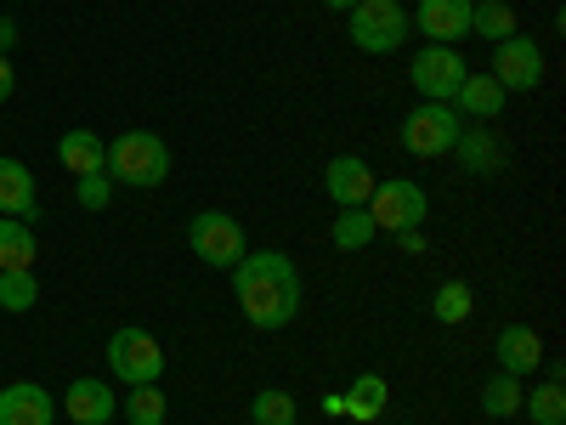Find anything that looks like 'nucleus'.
<instances>
[{
    "label": "nucleus",
    "instance_id": "nucleus-1",
    "mask_svg": "<svg viewBox=\"0 0 566 425\" xmlns=\"http://www.w3.org/2000/svg\"><path fill=\"white\" fill-rule=\"evenodd\" d=\"M232 296L255 329H290L306 301V283L283 250H244V261L232 267Z\"/></svg>",
    "mask_w": 566,
    "mask_h": 425
},
{
    "label": "nucleus",
    "instance_id": "nucleus-2",
    "mask_svg": "<svg viewBox=\"0 0 566 425\" xmlns=\"http://www.w3.org/2000/svg\"><path fill=\"white\" fill-rule=\"evenodd\" d=\"M103 176H108V182H125V187H159V182L170 176L165 136H154V131H125V136H114Z\"/></svg>",
    "mask_w": 566,
    "mask_h": 425
},
{
    "label": "nucleus",
    "instance_id": "nucleus-3",
    "mask_svg": "<svg viewBox=\"0 0 566 425\" xmlns=\"http://www.w3.org/2000/svg\"><path fill=\"white\" fill-rule=\"evenodd\" d=\"M108 369H114V381L125 386H159V374H165V346L148 335V329H114L108 335Z\"/></svg>",
    "mask_w": 566,
    "mask_h": 425
},
{
    "label": "nucleus",
    "instance_id": "nucleus-4",
    "mask_svg": "<svg viewBox=\"0 0 566 425\" xmlns=\"http://www.w3.org/2000/svg\"><path fill=\"white\" fill-rule=\"evenodd\" d=\"M408 12H402V0H357L352 7V45L368 58H386L397 52V45L408 40Z\"/></svg>",
    "mask_w": 566,
    "mask_h": 425
},
{
    "label": "nucleus",
    "instance_id": "nucleus-5",
    "mask_svg": "<svg viewBox=\"0 0 566 425\" xmlns=\"http://www.w3.org/2000/svg\"><path fill=\"white\" fill-rule=\"evenodd\" d=\"M459 131H464V120L453 114V103H419V108L397 125L402 148H408L413 159H442V154H453Z\"/></svg>",
    "mask_w": 566,
    "mask_h": 425
},
{
    "label": "nucleus",
    "instance_id": "nucleus-6",
    "mask_svg": "<svg viewBox=\"0 0 566 425\" xmlns=\"http://www.w3.org/2000/svg\"><path fill=\"white\" fill-rule=\"evenodd\" d=\"M187 245H193V256L210 261V267H239L244 250H250L239 216H227V210H205V216H193V227H187Z\"/></svg>",
    "mask_w": 566,
    "mask_h": 425
},
{
    "label": "nucleus",
    "instance_id": "nucleus-7",
    "mask_svg": "<svg viewBox=\"0 0 566 425\" xmlns=\"http://www.w3.org/2000/svg\"><path fill=\"white\" fill-rule=\"evenodd\" d=\"M464 58H459V45H419L413 63H408V80L419 85V97L424 103H453V91L464 80Z\"/></svg>",
    "mask_w": 566,
    "mask_h": 425
},
{
    "label": "nucleus",
    "instance_id": "nucleus-8",
    "mask_svg": "<svg viewBox=\"0 0 566 425\" xmlns=\"http://www.w3.org/2000/svg\"><path fill=\"white\" fill-rule=\"evenodd\" d=\"M374 216V227L380 232H408L424 221V210H431V199H424V187L419 182H380L374 187V199L363 205Z\"/></svg>",
    "mask_w": 566,
    "mask_h": 425
},
{
    "label": "nucleus",
    "instance_id": "nucleus-9",
    "mask_svg": "<svg viewBox=\"0 0 566 425\" xmlns=\"http://www.w3.org/2000/svg\"><path fill=\"white\" fill-rule=\"evenodd\" d=\"M493 80L504 85V97L510 91H538L544 85V52H538V40L533 34H510L493 45Z\"/></svg>",
    "mask_w": 566,
    "mask_h": 425
},
{
    "label": "nucleus",
    "instance_id": "nucleus-10",
    "mask_svg": "<svg viewBox=\"0 0 566 425\" xmlns=\"http://www.w3.org/2000/svg\"><path fill=\"white\" fill-rule=\"evenodd\" d=\"M323 187H328V199H335L340 210H363L374 199V187H380V176L368 170V159L357 154H340V159H328L323 170Z\"/></svg>",
    "mask_w": 566,
    "mask_h": 425
},
{
    "label": "nucleus",
    "instance_id": "nucleus-11",
    "mask_svg": "<svg viewBox=\"0 0 566 425\" xmlns=\"http://www.w3.org/2000/svg\"><path fill=\"white\" fill-rule=\"evenodd\" d=\"M408 23L431 45H459L470 34V0H419V12Z\"/></svg>",
    "mask_w": 566,
    "mask_h": 425
},
{
    "label": "nucleus",
    "instance_id": "nucleus-12",
    "mask_svg": "<svg viewBox=\"0 0 566 425\" xmlns=\"http://www.w3.org/2000/svg\"><path fill=\"white\" fill-rule=\"evenodd\" d=\"M453 114L464 125H493L504 114V85L493 74H464L459 91H453Z\"/></svg>",
    "mask_w": 566,
    "mask_h": 425
},
{
    "label": "nucleus",
    "instance_id": "nucleus-13",
    "mask_svg": "<svg viewBox=\"0 0 566 425\" xmlns=\"http://www.w3.org/2000/svg\"><path fill=\"white\" fill-rule=\"evenodd\" d=\"M52 419H57V403L45 386L18 381V386L0 392V425H52Z\"/></svg>",
    "mask_w": 566,
    "mask_h": 425
},
{
    "label": "nucleus",
    "instance_id": "nucleus-14",
    "mask_svg": "<svg viewBox=\"0 0 566 425\" xmlns=\"http://www.w3.org/2000/svg\"><path fill=\"white\" fill-rule=\"evenodd\" d=\"M499 374H533L538 363H544V341H538V329L533 323H510V329H499Z\"/></svg>",
    "mask_w": 566,
    "mask_h": 425
},
{
    "label": "nucleus",
    "instance_id": "nucleus-15",
    "mask_svg": "<svg viewBox=\"0 0 566 425\" xmlns=\"http://www.w3.org/2000/svg\"><path fill=\"white\" fill-rule=\"evenodd\" d=\"M63 414H69L74 425H108V419L119 414V397H114L108 381H74V386L63 392Z\"/></svg>",
    "mask_w": 566,
    "mask_h": 425
},
{
    "label": "nucleus",
    "instance_id": "nucleus-16",
    "mask_svg": "<svg viewBox=\"0 0 566 425\" xmlns=\"http://www.w3.org/2000/svg\"><path fill=\"white\" fill-rule=\"evenodd\" d=\"M453 154L470 176H499L504 170V142L488 131V125H464L459 142H453Z\"/></svg>",
    "mask_w": 566,
    "mask_h": 425
},
{
    "label": "nucleus",
    "instance_id": "nucleus-17",
    "mask_svg": "<svg viewBox=\"0 0 566 425\" xmlns=\"http://www.w3.org/2000/svg\"><path fill=\"white\" fill-rule=\"evenodd\" d=\"M0 216H40V199H34V170L23 159H0Z\"/></svg>",
    "mask_w": 566,
    "mask_h": 425
},
{
    "label": "nucleus",
    "instance_id": "nucleus-18",
    "mask_svg": "<svg viewBox=\"0 0 566 425\" xmlns=\"http://www.w3.org/2000/svg\"><path fill=\"white\" fill-rule=\"evenodd\" d=\"M57 159H63V170H74V176H103L108 142H103L97 131H69V136L57 142Z\"/></svg>",
    "mask_w": 566,
    "mask_h": 425
},
{
    "label": "nucleus",
    "instance_id": "nucleus-19",
    "mask_svg": "<svg viewBox=\"0 0 566 425\" xmlns=\"http://www.w3.org/2000/svg\"><path fill=\"white\" fill-rule=\"evenodd\" d=\"M0 272H34V227L0 216Z\"/></svg>",
    "mask_w": 566,
    "mask_h": 425
},
{
    "label": "nucleus",
    "instance_id": "nucleus-20",
    "mask_svg": "<svg viewBox=\"0 0 566 425\" xmlns=\"http://www.w3.org/2000/svg\"><path fill=\"white\" fill-rule=\"evenodd\" d=\"M470 34H482V40H510L515 34V12L504 7V0H470Z\"/></svg>",
    "mask_w": 566,
    "mask_h": 425
},
{
    "label": "nucleus",
    "instance_id": "nucleus-21",
    "mask_svg": "<svg viewBox=\"0 0 566 425\" xmlns=\"http://www.w3.org/2000/svg\"><path fill=\"white\" fill-rule=\"evenodd\" d=\"M119 408H125V425H165V408H170V397H165L159 386H130Z\"/></svg>",
    "mask_w": 566,
    "mask_h": 425
},
{
    "label": "nucleus",
    "instance_id": "nucleus-22",
    "mask_svg": "<svg viewBox=\"0 0 566 425\" xmlns=\"http://www.w3.org/2000/svg\"><path fill=\"white\" fill-rule=\"evenodd\" d=\"M386 397H391V386H386V374H357V386H352V419H380L386 414Z\"/></svg>",
    "mask_w": 566,
    "mask_h": 425
},
{
    "label": "nucleus",
    "instance_id": "nucleus-23",
    "mask_svg": "<svg viewBox=\"0 0 566 425\" xmlns=\"http://www.w3.org/2000/svg\"><path fill=\"white\" fill-rule=\"evenodd\" d=\"M482 414H493V419L522 414V381H515V374H493L482 386Z\"/></svg>",
    "mask_w": 566,
    "mask_h": 425
},
{
    "label": "nucleus",
    "instance_id": "nucleus-24",
    "mask_svg": "<svg viewBox=\"0 0 566 425\" xmlns=\"http://www.w3.org/2000/svg\"><path fill=\"white\" fill-rule=\"evenodd\" d=\"M522 408H527L538 425H560V419H566V386H560V381H544V386L522 392Z\"/></svg>",
    "mask_w": 566,
    "mask_h": 425
},
{
    "label": "nucleus",
    "instance_id": "nucleus-25",
    "mask_svg": "<svg viewBox=\"0 0 566 425\" xmlns=\"http://www.w3.org/2000/svg\"><path fill=\"white\" fill-rule=\"evenodd\" d=\"M470 307H476V296H470V283H464V278H448L442 290H437V301H431L437 323H464Z\"/></svg>",
    "mask_w": 566,
    "mask_h": 425
},
{
    "label": "nucleus",
    "instance_id": "nucleus-26",
    "mask_svg": "<svg viewBox=\"0 0 566 425\" xmlns=\"http://www.w3.org/2000/svg\"><path fill=\"white\" fill-rule=\"evenodd\" d=\"M374 232H380V227H374V216H368V210H340V216H335V232H328V239H335V250H363V245L374 239Z\"/></svg>",
    "mask_w": 566,
    "mask_h": 425
},
{
    "label": "nucleus",
    "instance_id": "nucleus-27",
    "mask_svg": "<svg viewBox=\"0 0 566 425\" xmlns=\"http://www.w3.org/2000/svg\"><path fill=\"white\" fill-rule=\"evenodd\" d=\"M40 301V278L34 272H0V307L7 312H29Z\"/></svg>",
    "mask_w": 566,
    "mask_h": 425
},
{
    "label": "nucleus",
    "instance_id": "nucleus-28",
    "mask_svg": "<svg viewBox=\"0 0 566 425\" xmlns=\"http://www.w3.org/2000/svg\"><path fill=\"white\" fill-rule=\"evenodd\" d=\"M250 419H255V425H295V397L277 392V386H266V392L250 403Z\"/></svg>",
    "mask_w": 566,
    "mask_h": 425
},
{
    "label": "nucleus",
    "instance_id": "nucleus-29",
    "mask_svg": "<svg viewBox=\"0 0 566 425\" xmlns=\"http://www.w3.org/2000/svg\"><path fill=\"white\" fill-rule=\"evenodd\" d=\"M74 194L85 210H108L114 205V182L108 176H74Z\"/></svg>",
    "mask_w": 566,
    "mask_h": 425
},
{
    "label": "nucleus",
    "instance_id": "nucleus-30",
    "mask_svg": "<svg viewBox=\"0 0 566 425\" xmlns=\"http://www.w3.org/2000/svg\"><path fill=\"white\" fill-rule=\"evenodd\" d=\"M12 91H18V74H12V63H7V58H0V103H7Z\"/></svg>",
    "mask_w": 566,
    "mask_h": 425
},
{
    "label": "nucleus",
    "instance_id": "nucleus-31",
    "mask_svg": "<svg viewBox=\"0 0 566 425\" xmlns=\"http://www.w3.org/2000/svg\"><path fill=\"white\" fill-rule=\"evenodd\" d=\"M397 245H402L408 256H419V250H424V232H419V227H408V232H397Z\"/></svg>",
    "mask_w": 566,
    "mask_h": 425
},
{
    "label": "nucleus",
    "instance_id": "nucleus-32",
    "mask_svg": "<svg viewBox=\"0 0 566 425\" xmlns=\"http://www.w3.org/2000/svg\"><path fill=\"white\" fill-rule=\"evenodd\" d=\"M12 45H18V23H12V18H0V58H7Z\"/></svg>",
    "mask_w": 566,
    "mask_h": 425
},
{
    "label": "nucleus",
    "instance_id": "nucleus-33",
    "mask_svg": "<svg viewBox=\"0 0 566 425\" xmlns=\"http://www.w3.org/2000/svg\"><path fill=\"white\" fill-rule=\"evenodd\" d=\"M323 7H335V12H352V7H357V0H323Z\"/></svg>",
    "mask_w": 566,
    "mask_h": 425
}]
</instances>
